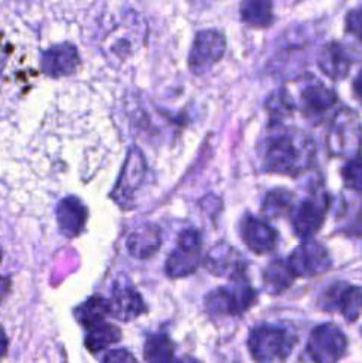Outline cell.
<instances>
[{
  "instance_id": "6da1fadb",
  "label": "cell",
  "mask_w": 362,
  "mask_h": 363,
  "mask_svg": "<svg viewBox=\"0 0 362 363\" xmlns=\"http://www.w3.org/2000/svg\"><path fill=\"white\" fill-rule=\"evenodd\" d=\"M313 139L297 128L270 124L268 135L258 147L263 171L297 178L304 174L314 159Z\"/></svg>"
},
{
  "instance_id": "7a4b0ae2",
  "label": "cell",
  "mask_w": 362,
  "mask_h": 363,
  "mask_svg": "<svg viewBox=\"0 0 362 363\" xmlns=\"http://www.w3.org/2000/svg\"><path fill=\"white\" fill-rule=\"evenodd\" d=\"M248 352L256 362H278L289 357L297 344V335L286 328L260 325L250 330Z\"/></svg>"
},
{
  "instance_id": "3957f363",
  "label": "cell",
  "mask_w": 362,
  "mask_h": 363,
  "mask_svg": "<svg viewBox=\"0 0 362 363\" xmlns=\"http://www.w3.org/2000/svg\"><path fill=\"white\" fill-rule=\"evenodd\" d=\"M327 145L332 157L352 159L361 155L362 121L353 109L341 108L334 116L327 136Z\"/></svg>"
},
{
  "instance_id": "277c9868",
  "label": "cell",
  "mask_w": 362,
  "mask_h": 363,
  "mask_svg": "<svg viewBox=\"0 0 362 363\" xmlns=\"http://www.w3.org/2000/svg\"><path fill=\"white\" fill-rule=\"evenodd\" d=\"M231 287L212 290L204 299L207 311L213 315H241L258 301L256 290L248 284L247 277L231 280Z\"/></svg>"
},
{
  "instance_id": "5b68a950",
  "label": "cell",
  "mask_w": 362,
  "mask_h": 363,
  "mask_svg": "<svg viewBox=\"0 0 362 363\" xmlns=\"http://www.w3.org/2000/svg\"><path fill=\"white\" fill-rule=\"evenodd\" d=\"M329 205V194L325 190H320L310 194L309 198L302 199L295 209H292V228H294V232L298 238H301L302 241L312 240L322 229Z\"/></svg>"
},
{
  "instance_id": "8992f818",
  "label": "cell",
  "mask_w": 362,
  "mask_h": 363,
  "mask_svg": "<svg viewBox=\"0 0 362 363\" xmlns=\"http://www.w3.org/2000/svg\"><path fill=\"white\" fill-rule=\"evenodd\" d=\"M202 259V236L197 229H186L178 236V247L165 263V272L170 278H185L197 272Z\"/></svg>"
},
{
  "instance_id": "52a82bcc",
  "label": "cell",
  "mask_w": 362,
  "mask_h": 363,
  "mask_svg": "<svg viewBox=\"0 0 362 363\" xmlns=\"http://www.w3.org/2000/svg\"><path fill=\"white\" fill-rule=\"evenodd\" d=\"M146 171L147 164L143 151L138 147H131L126 160H124V164L121 167L117 183L113 191L109 193V198L120 208L129 209L132 206L136 191L144 183Z\"/></svg>"
},
{
  "instance_id": "ba28073f",
  "label": "cell",
  "mask_w": 362,
  "mask_h": 363,
  "mask_svg": "<svg viewBox=\"0 0 362 363\" xmlns=\"http://www.w3.org/2000/svg\"><path fill=\"white\" fill-rule=\"evenodd\" d=\"M347 350V338L343 330L334 323L314 328L309 337L305 354L316 363H331L340 360Z\"/></svg>"
},
{
  "instance_id": "9c48e42d",
  "label": "cell",
  "mask_w": 362,
  "mask_h": 363,
  "mask_svg": "<svg viewBox=\"0 0 362 363\" xmlns=\"http://www.w3.org/2000/svg\"><path fill=\"white\" fill-rule=\"evenodd\" d=\"M226 52V36L219 30H201L194 36L189 55V67L194 75L205 74Z\"/></svg>"
},
{
  "instance_id": "30bf717a",
  "label": "cell",
  "mask_w": 362,
  "mask_h": 363,
  "mask_svg": "<svg viewBox=\"0 0 362 363\" xmlns=\"http://www.w3.org/2000/svg\"><path fill=\"white\" fill-rule=\"evenodd\" d=\"M297 278H313L327 274L332 268V259L325 245L312 240L297 247L286 260Z\"/></svg>"
},
{
  "instance_id": "8fae6325",
  "label": "cell",
  "mask_w": 362,
  "mask_h": 363,
  "mask_svg": "<svg viewBox=\"0 0 362 363\" xmlns=\"http://www.w3.org/2000/svg\"><path fill=\"white\" fill-rule=\"evenodd\" d=\"M111 302V317L120 322H133L135 318L143 315L147 311V305L133 283L129 278L121 274L117 277L113 286V296Z\"/></svg>"
},
{
  "instance_id": "7c38bea8",
  "label": "cell",
  "mask_w": 362,
  "mask_h": 363,
  "mask_svg": "<svg viewBox=\"0 0 362 363\" xmlns=\"http://www.w3.org/2000/svg\"><path fill=\"white\" fill-rule=\"evenodd\" d=\"M240 235L246 247L258 256L273 253L278 244V232L265 220L250 214L241 220Z\"/></svg>"
},
{
  "instance_id": "4fadbf2b",
  "label": "cell",
  "mask_w": 362,
  "mask_h": 363,
  "mask_svg": "<svg viewBox=\"0 0 362 363\" xmlns=\"http://www.w3.org/2000/svg\"><path fill=\"white\" fill-rule=\"evenodd\" d=\"M202 263H205V268L210 274L217 277H228L229 280L247 277V263L243 256L226 242L214 245Z\"/></svg>"
},
{
  "instance_id": "5bb4252c",
  "label": "cell",
  "mask_w": 362,
  "mask_h": 363,
  "mask_svg": "<svg viewBox=\"0 0 362 363\" xmlns=\"http://www.w3.org/2000/svg\"><path fill=\"white\" fill-rule=\"evenodd\" d=\"M353 63V52L340 42H329V44L324 45L317 59L320 71L332 81H343L347 78Z\"/></svg>"
},
{
  "instance_id": "9a60e30c",
  "label": "cell",
  "mask_w": 362,
  "mask_h": 363,
  "mask_svg": "<svg viewBox=\"0 0 362 363\" xmlns=\"http://www.w3.org/2000/svg\"><path fill=\"white\" fill-rule=\"evenodd\" d=\"M337 93L317 79L310 81L300 94V109L307 118L324 117L337 104Z\"/></svg>"
},
{
  "instance_id": "2e32d148",
  "label": "cell",
  "mask_w": 362,
  "mask_h": 363,
  "mask_svg": "<svg viewBox=\"0 0 362 363\" xmlns=\"http://www.w3.org/2000/svg\"><path fill=\"white\" fill-rule=\"evenodd\" d=\"M57 223L59 230L66 238L72 240L82 233L86 228L89 209L77 196H67L57 205Z\"/></svg>"
},
{
  "instance_id": "e0dca14e",
  "label": "cell",
  "mask_w": 362,
  "mask_h": 363,
  "mask_svg": "<svg viewBox=\"0 0 362 363\" xmlns=\"http://www.w3.org/2000/svg\"><path fill=\"white\" fill-rule=\"evenodd\" d=\"M79 66V55L72 44H59L44 52L40 67L50 78L72 75Z\"/></svg>"
},
{
  "instance_id": "ac0fdd59",
  "label": "cell",
  "mask_w": 362,
  "mask_h": 363,
  "mask_svg": "<svg viewBox=\"0 0 362 363\" xmlns=\"http://www.w3.org/2000/svg\"><path fill=\"white\" fill-rule=\"evenodd\" d=\"M162 245L160 228L147 223L136 228L126 241V248L129 255L138 260H147L155 256Z\"/></svg>"
},
{
  "instance_id": "d6986e66",
  "label": "cell",
  "mask_w": 362,
  "mask_h": 363,
  "mask_svg": "<svg viewBox=\"0 0 362 363\" xmlns=\"http://www.w3.org/2000/svg\"><path fill=\"white\" fill-rule=\"evenodd\" d=\"M331 303L341 313L347 322H356L362 313V287L341 284L334 287L327 296Z\"/></svg>"
},
{
  "instance_id": "ffe728a7",
  "label": "cell",
  "mask_w": 362,
  "mask_h": 363,
  "mask_svg": "<svg viewBox=\"0 0 362 363\" xmlns=\"http://www.w3.org/2000/svg\"><path fill=\"white\" fill-rule=\"evenodd\" d=\"M263 287L271 296H278L285 293L297 280L295 274L292 272L289 264L283 259L273 260L262 274Z\"/></svg>"
},
{
  "instance_id": "44dd1931",
  "label": "cell",
  "mask_w": 362,
  "mask_h": 363,
  "mask_svg": "<svg viewBox=\"0 0 362 363\" xmlns=\"http://www.w3.org/2000/svg\"><path fill=\"white\" fill-rule=\"evenodd\" d=\"M108 315H111V302L101 295L90 296L74 310L75 320L86 329L104 323Z\"/></svg>"
},
{
  "instance_id": "7402d4cb",
  "label": "cell",
  "mask_w": 362,
  "mask_h": 363,
  "mask_svg": "<svg viewBox=\"0 0 362 363\" xmlns=\"http://www.w3.org/2000/svg\"><path fill=\"white\" fill-rule=\"evenodd\" d=\"M241 20L255 29H267L274 23L273 0H243L240 5Z\"/></svg>"
},
{
  "instance_id": "603a6c76",
  "label": "cell",
  "mask_w": 362,
  "mask_h": 363,
  "mask_svg": "<svg viewBox=\"0 0 362 363\" xmlns=\"http://www.w3.org/2000/svg\"><path fill=\"white\" fill-rule=\"evenodd\" d=\"M84 345L92 354H97L121 340V329L113 323H99L87 329Z\"/></svg>"
},
{
  "instance_id": "cb8c5ba5",
  "label": "cell",
  "mask_w": 362,
  "mask_h": 363,
  "mask_svg": "<svg viewBox=\"0 0 362 363\" xmlns=\"http://www.w3.org/2000/svg\"><path fill=\"white\" fill-rule=\"evenodd\" d=\"M295 206V194L286 189H274L267 193L263 199L260 213L262 216L271 220L290 216L292 209Z\"/></svg>"
},
{
  "instance_id": "d4e9b609",
  "label": "cell",
  "mask_w": 362,
  "mask_h": 363,
  "mask_svg": "<svg viewBox=\"0 0 362 363\" xmlns=\"http://www.w3.org/2000/svg\"><path fill=\"white\" fill-rule=\"evenodd\" d=\"M352 194L343 199V206L340 209V226L343 232L347 235H361L362 233V199L358 196V191H352Z\"/></svg>"
},
{
  "instance_id": "484cf974",
  "label": "cell",
  "mask_w": 362,
  "mask_h": 363,
  "mask_svg": "<svg viewBox=\"0 0 362 363\" xmlns=\"http://www.w3.org/2000/svg\"><path fill=\"white\" fill-rule=\"evenodd\" d=\"M174 344L163 332L150 333L144 344V359L147 362L166 363L174 359Z\"/></svg>"
},
{
  "instance_id": "4316f807",
  "label": "cell",
  "mask_w": 362,
  "mask_h": 363,
  "mask_svg": "<svg viewBox=\"0 0 362 363\" xmlns=\"http://www.w3.org/2000/svg\"><path fill=\"white\" fill-rule=\"evenodd\" d=\"M267 109L270 113L271 124H282L292 116L294 102L290 101V96L286 90H280L271 96V99L267 104Z\"/></svg>"
},
{
  "instance_id": "83f0119b",
  "label": "cell",
  "mask_w": 362,
  "mask_h": 363,
  "mask_svg": "<svg viewBox=\"0 0 362 363\" xmlns=\"http://www.w3.org/2000/svg\"><path fill=\"white\" fill-rule=\"evenodd\" d=\"M341 178L344 187L347 190L362 193V156H356L349 159L343 167H341Z\"/></svg>"
},
{
  "instance_id": "f1b7e54d",
  "label": "cell",
  "mask_w": 362,
  "mask_h": 363,
  "mask_svg": "<svg viewBox=\"0 0 362 363\" xmlns=\"http://www.w3.org/2000/svg\"><path fill=\"white\" fill-rule=\"evenodd\" d=\"M346 32L355 36L362 44V8L352 9L346 16Z\"/></svg>"
},
{
  "instance_id": "f546056e",
  "label": "cell",
  "mask_w": 362,
  "mask_h": 363,
  "mask_svg": "<svg viewBox=\"0 0 362 363\" xmlns=\"http://www.w3.org/2000/svg\"><path fill=\"white\" fill-rule=\"evenodd\" d=\"M102 362H109V363H119V362H136L133 354L124 348H117V350H111L102 357Z\"/></svg>"
},
{
  "instance_id": "4dcf8cb0",
  "label": "cell",
  "mask_w": 362,
  "mask_h": 363,
  "mask_svg": "<svg viewBox=\"0 0 362 363\" xmlns=\"http://www.w3.org/2000/svg\"><path fill=\"white\" fill-rule=\"evenodd\" d=\"M11 289H12L11 278L0 275V303H2L8 298V295L11 293Z\"/></svg>"
},
{
  "instance_id": "1f68e13d",
  "label": "cell",
  "mask_w": 362,
  "mask_h": 363,
  "mask_svg": "<svg viewBox=\"0 0 362 363\" xmlns=\"http://www.w3.org/2000/svg\"><path fill=\"white\" fill-rule=\"evenodd\" d=\"M8 348H9V340H8V335L5 332V328L0 325V360H2L6 353H8Z\"/></svg>"
},
{
  "instance_id": "d6a6232c",
  "label": "cell",
  "mask_w": 362,
  "mask_h": 363,
  "mask_svg": "<svg viewBox=\"0 0 362 363\" xmlns=\"http://www.w3.org/2000/svg\"><path fill=\"white\" fill-rule=\"evenodd\" d=\"M352 90H353L355 99L362 104V69H361L359 74L356 75V78H355V81L352 84Z\"/></svg>"
},
{
  "instance_id": "836d02e7",
  "label": "cell",
  "mask_w": 362,
  "mask_h": 363,
  "mask_svg": "<svg viewBox=\"0 0 362 363\" xmlns=\"http://www.w3.org/2000/svg\"><path fill=\"white\" fill-rule=\"evenodd\" d=\"M2 257H4V251H2V247H0V263H2Z\"/></svg>"
}]
</instances>
